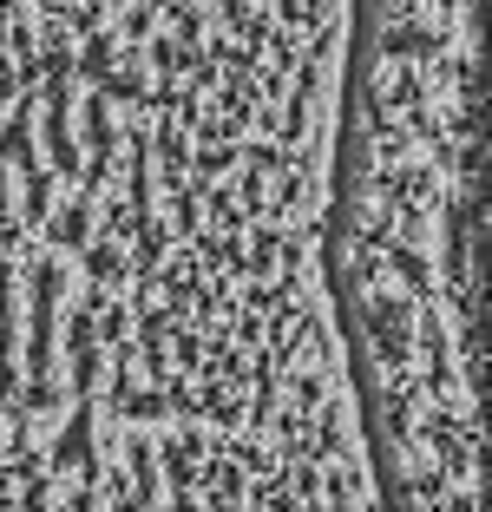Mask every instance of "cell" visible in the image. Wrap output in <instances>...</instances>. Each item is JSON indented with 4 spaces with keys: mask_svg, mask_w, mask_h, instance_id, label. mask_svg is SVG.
I'll use <instances>...</instances> for the list:
<instances>
[{
    "mask_svg": "<svg viewBox=\"0 0 492 512\" xmlns=\"http://www.w3.org/2000/svg\"><path fill=\"white\" fill-rule=\"evenodd\" d=\"M7 14H20V0H0V20H7Z\"/></svg>",
    "mask_w": 492,
    "mask_h": 512,
    "instance_id": "9a60e30c",
    "label": "cell"
},
{
    "mask_svg": "<svg viewBox=\"0 0 492 512\" xmlns=\"http://www.w3.org/2000/svg\"><path fill=\"white\" fill-rule=\"evenodd\" d=\"M374 342L388 348V355L401 348V309H374Z\"/></svg>",
    "mask_w": 492,
    "mask_h": 512,
    "instance_id": "4fadbf2b",
    "label": "cell"
},
{
    "mask_svg": "<svg viewBox=\"0 0 492 512\" xmlns=\"http://www.w3.org/2000/svg\"><path fill=\"white\" fill-rule=\"evenodd\" d=\"M92 224H99V197H53V211L40 217V230H46V243L53 250H86L92 243Z\"/></svg>",
    "mask_w": 492,
    "mask_h": 512,
    "instance_id": "52a82bcc",
    "label": "cell"
},
{
    "mask_svg": "<svg viewBox=\"0 0 492 512\" xmlns=\"http://www.w3.org/2000/svg\"><path fill=\"white\" fill-rule=\"evenodd\" d=\"M46 467L79 473V480H99V434H92V407H86V401L66 414L60 440H53V453H46Z\"/></svg>",
    "mask_w": 492,
    "mask_h": 512,
    "instance_id": "8992f818",
    "label": "cell"
},
{
    "mask_svg": "<svg viewBox=\"0 0 492 512\" xmlns=\"http://www.w3.org/2000/svg\"><path fill=\"white\" fill-rule=\"evenodd\" d=\"M20 99V73H14V53H7V40H0V106H14Z\"/></svg>",
    "mask_w": 492,
    "mask_h": 512,
    "instance_id": "5bb4252c",
    "label": "cell"
},
{
    "mask_svg": "<svg viewBox=\"0 0 492 512\" xmlns=\"http://www.w3.org/2000/svg\"><path fill=\"white\" fill-rule=\"evenodd\" d=\"M0 447H7V440H0Z\"/></svg>",
    "mask_w": 492,
    "mask_h": 512,
    "instance_id": "e0dca14e",
    "label": "cell"
},
{
    "mask_svg": "<svg viewBox=\"0 0 492 512\" xmlns=\"http://www.w3.org/2000/svg\"><path fill=\"white\" fill-rule=\"evenodd\" d=\"M112 60H119V40H112V33H86V46L73 53V79L99 86V79L112 73Z\"/></svg>",
    "mask_w": 492,
    "mask_h": 512,
    "instance_id": "30bf717a",
    "label": "cell"
},
{
    "mask_svg": "<svg viewBox=\"0 0 492 512\" xmlns=\"http://www.w3.org/2000/svg\"><path fill=\"white\" fill-rule=\"evenodd\" d=\"M46 211H53V178H46V165H40V171L20 178V224H40Z\"/></svg>",
    "mask_w": 492,
    "mask_h": 512,
    "instance_id": "8fae6325",
    "label": "cell"
},
{
    "mask_svg": "<svg viewBox=\"0 0 492 512\" xmlns=\"http://www.w3.org/2000/svg\"><path fill=\"white\" fill-rule=\"evenodd\" d=\"M33 125H40V106L33 99H14V119H7V132H0V158H7V171H40V151H33Z\"/></svg>",
    "mask_w": 492,
    "mask_h": 512,
    "instance_id": "ba28073f",
    "label": "cell"
},
{
    "mask_svg": "<svg viewBox=\"0 0 492 512\" xmlns=\"http://www.w3.org/2000/svg\"><path fill=\"white\" fill-rule=\"evenodd\" d=\"M105 512H151L158 506V453H151V440H125V460L112 473H105Z\"/></svg>",
    "mask_w": 492,
    "mask_h": 512,
    "instance_id": "3957f363",
    "label": "cell"
},
{
    "mask_svg": "<svg viewBox=\"0 0 492 512\" xmlns=\"http://www.w3.org/2000/svg\"><path fill=\"white\" fill-rule=\"evenodd\" d=\"M0 237L20 243V217H14V171H7V158H0Z\"/></svg>",
    "mask_w": 492,
    "mask_h": 512,
    "instance_id": "7c38bea8",
    "label": "cell"
},
{
    "mask_svg": "<svg viewBox=\"0 0 492 512\" xmlns=\"http://www.w3.org/2000/svg\"><path fill=\"white\" fill-rule=\"evenodd\" d=\"M27 335H20V414H53L60 407V381H53V362H60V302H66V270L53 256H33L27 270Z\"/></svg>",
    "mask_w": 492,
    "mask_h": 512,
    "instance_id": "6da1fadb",
    "label": "cell"
},
{
    "mask_svg": "<svg viewBox=\"0 0 492 512\" xmlns=\"http://www.w3.org/2000/svg\"><path fill=\"white\" fill-rule=\"evenodd\" d=\"M79 256H86V276H92V289H99V283H125V276H132V256H125V243H119V237H105V243L92 237Z\"/></svg>",
    "mask_w": 492,
    "mask_h": 512,
    "instance_id": "9c48e42d",
    "label": "cell"
},
{
    "mask_svg": "<svg viewBox=\"0 0 492 512\" xmlns=\"http://www.w3.org/2000/svg\"><path fill=\"white\" fill-rule=\"evenodd\" d=\"M0 394H20V263H0Z\"/></svg>",
    "mask_w": 492,
    "mask_h": 512,
    "instance_id": "277c9868",
    "label": "cell"
},
{
    "mask_svg": "<svg viewBox=\"0 0 492 512\" xmlns=\"http://www.w3.org/2000/svg\"><path fill=\"white\" fill-rule=\"evenodd\" d=\"M0 512H14V499H7V486H0Z\"/></svg>",
    "mask_w": 492,
    "mask_h": 512,
    "instance_id": "2e32d148",
    "label": "cell"
},
{
    "mask_svg": "<svg viewBox=\"0 0 492 512\" xmlns=\"http://www.w3.org/2000/svg\"><path fill=\"white\" fill-rule=\"evenodd\" d=\"M99 329H92V302H79L73 309V329H66V375H73V394L79 401H92L99 394V368H105V355H99Z\"/></svg>",
    "mask_w": 492,
    "mask_h": 512,
    "instance_id": "5b68a950",
    "label": "cell"
},
{
    "mask_svg": "<svg viewBox=\"0 0 492 512\" xmlns=\"http://www.w3.org/2000/svg\"><path fill=\"white\" fill-rule=\"evenodd\" d=\"M119 165V119H112V99L105 92H86L79 99V184L99 191Z\"/></svg>",
    "mask_w": 492,
    "mask_h": 512,
    "instance_id": "7a4b0ae2",
    "label": "cell"
}]
</instances>
